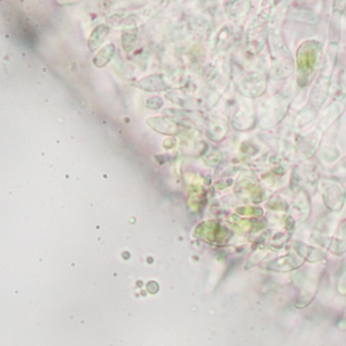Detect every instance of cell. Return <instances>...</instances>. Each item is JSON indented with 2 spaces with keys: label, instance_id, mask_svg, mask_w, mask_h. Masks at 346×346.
I'll return each instance as SVG.
<instances>
[{
  "label": "cell",
  "instance_id": "cell-1",
  "mask_svg": "<svg viewBox=\"0 0 346 346\" xmlns=\"http://www.w3.org/2000/svg\"><path fill=\"white\" fill-rule=\"evenodd\" d=\"M109 27L106 25H100L98 26L94 32L91 33L89 40H88V49L90 51L97 50L100 46L103 44V42L106 40V37L109 34Z\"/></svg>",
  "mask_w": 346,
  "mask_h": 346
},
{
  "label": "cell",
  "instance_id": "cell-2",
  "mask_svg": "<svg viewBox=\"0 0 346 346\" xmlns=\"http://www.w3.org/2000/svg\"><path fill=\"white\" fill-rule=\"evenodd\" d=\"M115 52V47L113 45H109L107 47L103 48L99 54L95 57L94 63L98 67H102L104 65H106L112 58V56Z\"/></svg>",
  "mask_w": 346,
  "mask_h": 346
}]
</instances>
